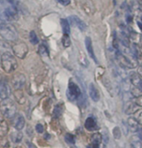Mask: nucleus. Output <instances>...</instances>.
I'll return each mask as SVG.
<instances>
[{
  "mask_svg": "<svg viewBox=\"0 0 142 148\" xmlns=\"http://www.w3.org/2000/svg\"><path fill=\"white\" fill-rule=\"evenodd\" d=\"M1 65L5 73H12L17 69L18 62L12 54L9 53H4L1 57Z\"/></svg>",
  "mask_w": 142,
  "mask_h": 148,
  "instance_id": "nucleus-1",
  "label": "nucleus"
},
{
  "mask_svg": "<svg viewBox=\"0 0 142 148\" xmlns=\"http://www.w3.org/2000/svg\"><path fill=\"white\" fill-rule=\"evenodd\" d=\"M16 110L17 108L13 100L9 98L2 100L0 103V112L5 117L7 118L14 117L16 113Z\"/></svg>",
  "mask_w": 142,
  "mask_h": 148,
  "instance_id": "nucleus-2",
  "label": "nucleus"
},
{
  "mask_svg": "<svg viewBox=\"0 0 142 148\" xmlns=\"http://www.w3.org/2000/svg\"><path fill=\"white\" fill-rule=\"evenodd\" d=\"M0 34L4 39L8 41L16 40L18 38V33L14 27L6 23H4L0 27Z\"/></svg>",
  "mask_w": 142,
  "mask_h": 148,
  "instance_id": "nucleus-3",
  "label": "nucleus"
},
{
  "mask_svg": "<svg viewBox=\"0 0 142 148\" xmlns=\"http://www.w3.org/2000/svg\"><path fill=\"white\" fill-rule=\"evenodd\" d=\"M81 92L80 88L78 87L77 84H76L72 81L69 82L68 83V89L67 92L68 95V98L70 101H73L76 99H78V97L81 96Z\"/></svg>",
  "mask_w": 142,
  "mask_h": 148,
  "instance_id": "nucleus-4",
  "label": "nucleus"
},
{
  "mask_svg": "<svg viewBox=\"0 0 142 148\" xmlns=\"http://www.w3.org/2000/svg\"><path fill=\"white\" fill-rule=\"evenodd\" d=\"M115 58H116V61L118 62L121 67L124 68V69H130V68L135 67V64H133V62L130 60L127 57H126L124 54H122L119 50L116 51Z\"/></svg>",
  "mask_w": 142,
  "mask_h": 148,
  "instance_id": "nucleus-5",
  "label": "nucleus"
},
{
  "mask_svg": "<svg viewBox=\"0 0 142 148\" xmlns=\"http://www.w3.org/2000/svg\"><path fill=\"white\" fill-rule=\"evenodd\" d=\"M13 51H14L15 56H17L19 58H24L28 52V47L24 42H18L13 46Z\"/></svg>",
  "mask_w": 142,
  "mask_h": 148,
  "instance_id": "nucleus-6",
  "label": "nucleus"
},
{
  "mask_svg": "<svg viewBox=\"0 0 142 148\" xmlns=\"http://www.w3.org/2000/svg\"><path fill=\"white\" fill-rule=\"evenodd\" d=\"M26 82V77L23 74L17 73L12 77V85L15 90L21 89Z\"/></svg>",
  "mask_w": 142,
  "mask_h": 148,
  "instance_id": "nucleus-7",
  "label": "nucleus"
},
{
  "mask_svg": "<svg viewBox=\"0 0 142 148\" xmlns=\"http://www.w3.org/2000/svg\"><path fill=\"white\" fill-rule=\"evenodd\" d=\"M130 82L135 88H138L142 92V77L140 74L131 73L130 74Z\"/></svg>",
  "mask_w": 142,
  "mask_h": 148,
  "instance_id": "nucleus-8",
  "label": "nucleus"
},
{
  "mask_svg": "<svg viewBox=\"0 0 142 148\" xmlns=\"http://www.w3.org/2000/svg\"><path fill=\"white\" fill-rule=\"evenodd\" d=\"M68 22H70L69 23L72 24L73 26L77 27L81 31H85L87 29V25L85 24V23L82 20H81L77 16H71L68 18Z\"/></svg>",
  "mask_w": 142,
  "mask_h": 148,
  "instance_id": "nucleus-9",
  "label": "nucleus"
},
{
  "mask_svg": "<svg viewBox=\"0 0 142 148\" xmlns=\"http://www.w3.org/2000/svg\"><path fill=\"white\" fill-rule=\"evenodd\" d=\"M137 111H138V108H137V105L135 103V101L129 100V101L126 102V104H125V112L126 114H135Z\"/></svg>",
  "mask_w": 142,
  "mask_h": 148,
  "instance_id": "nucleus-10",
  "label": "nucleus"
},
{
  "mask_svg": "<svg viewBox=\"0 0 142 148\" xmlns=\"http://www.w3.org/2000/svg\"><path fill=\"white\" fill-rule=\"evenodd\" d=\"M85 44H86L87 51L90 58H91L96 62H97V58H96V57L95 56L94 50H93V47H92V42H91V38H89V37H87V38H86V39H85Z\"/></svg>",
  "mask_w": 142,
  "mask_h": 148,
  "instance_id": "nucleus-11",
  "label": "nucleus"
},
{
  "mask_svg": "<svg viewBox=\"0 0 142 148\" xmlns=\"http://www.w3.org/2000/svg\"><path fill=\"white\" fill-rule=\"evenodd\" d=\"M4 15L8 20H15L18 18V11L14 7H8L4 10Z\"/></svg>",
  "mask_w": 142,
  "mask_h": 148,
  "instance_id": "nucleus-12",
  "label": "nucleus"
},
{
  "mask_svg": "<svg viewBox=\"0 0 142 148\" xmlns=\"http://www.w3.org/2000/svg\"><path fill=\"white\" fill-rule=\"evenodd\" d=\"M89 95H90L91 98L92 99V101L96 102L100 100V93H99L97 88L95 87L93 83H91L89 85Z\"/></svg>",
  "mask_w": 142,
  "mask_h": 148,
  "instance_id": "nucleus-13",
  "label": "nucleus"
},
{
  "mask_svg": "<svg viewBox=\"0 0 142 148\" xmlns=\"http://www.w3.org/2000/svg\"><path fill=\"white\" fill-rule=\"evenodd\" d=\"M11 93L10 88L8 86L6 83L1 82L0 83V97L3 100V99H7L8 98L9 95Z\"/></svg>",
  "mask_w": 142,
  "mask_h": 148,
  "instance_id": "nucleus-14",
  "label": "nucleus"
},
{
  "mask_svg": "<svg viewBox=\"0 0 142 148\" xmlns=\"http://www.w3.org/2000/svg\"><path fill=\"white\" fill-rule=\"evenodd\" d=\"M14 126L18 131H21L25 126V119L22 115H18L16 117H14Z\"/></svg>",
  "mask_w": 142,
  "mask_h": 148,
  "instance_id": "nucleus-15",
  "label": "nucleus"
},
{
  "mask_svg": "<svg viewBox=\"0 0 142 148\" xmlns=\"http://www.w3.org/2000/svg\"><path fill=\"white\" fill-rule=\"evenodd\" d=\"M14 97L16 99V101H18L20 104H23L26 101V97L24 96L23 92L21 89H18L14 91Z\"/></svg>",
  "mask_w": 142,
  "mask_h": 148,
  "instance_id": "nucleus-16",
  "label": "nucleus"
},
{
  "mask_svg": "<svg viewBox=\"0 0 142 148\" xmlns=\"http://www.w3.org/2000/svg\"><path fill=\"white\" fill-rule=\"evenodd\" d=\"M85 127L88 131H94L97 128L96 122L94 120L93 117H88L85 121Z\"/></svg>",
  "mask_w": 142,
  "mask_h": 148,
  "instance_id": "nucleus-17",
  "label": "nucleus"
},
{
  "mask_svg": "<svg viewBox=\"0 0 142 148\" xmlns=\"http://www.w3.org/2000/svg\"><path fill=\"white\" fill-rule=\"evenodd\" d=\"M8 131V126L7 121L0 117V136L3 137L4 136H6Z\"/></svg>",
  "mask_w": 142,
  "mask_h": 148,
  "instance_id": "nucleus-18",
  "label": "nucleus"
},
{
  "mask_svg": "<svg viewBox=\"0 0 142 148\" xmlns=\"http://www.w3.org/2000/svg\"><path fill=\"white\" fill-rule=\"evenodd\" d=\"M128 128H130L132 132H137L139 129V123L135 119V117H130L127 120Z\"/></svg>",
  "mask_w": 142,
  "mask_h": 148,
  "instance_id": "nucleus-19",
  "label": "nucleus"
},
{
  "mask_svg": "<svg viewBox=\"0 0 142 148\" xmlns=\"http://www.w3.org/2000/svg\"><path fill=\"white\" fill-rule=\"evenodd\" d=\"M61 26L62 31H63V34L69 35L71 31H70V23L68 19H65V18L61 19Z\"/></svg>",
  "mask_w": 142,
  "mask_h": 148,
  "instance_id": "nucleus-20",
  "label": "nucleus"
},
{
  "mask_svg": "<svg viewBox=\"0 0 142 148\" xmlns=\"http://www.w3.org/2000/svg\"><path fill=\"white\" fill-rule=\"evenodd\" d=\"M11 139H12V141L14 143H18V142H20L22 141V139H23V133L20 132L19 131H18V132H13L12 134H11Z\"/></svg>",
  "mask_w": 142,
  "mask_h": 148,
  "instance_id": "nucleus-21",
  "label": "nucleus"
},
{
  "mask_svg": "<svg viewBox=\"0 0 142 148\" xmlns=\"http://www.w3.org/2000/svg\"><path fill=\"white\" fill-rule=\"evenodd\" d=\"M102 141V135L100 133H96V134L92 135L91 136V144H94V145H100L101 142Z\"/></svg>",
  "mask_w": 142,
  "mask_h": 148,
  "instance_id": "nucleus-22",
  "label": "nucleus"
},
{
  "mask_svg": "<svg viewBox=\"0 0 142 148\" xmlns=\"http://www.w3.org/2000/svg\"><path fill=\"white\" fill-rule=\"evenodd\" d=\"M141 139L140 138H137L135 136H133L131 139H130V144L132 146L133 148H141L142 144L141 142Z\"/></svg>",
  "mask_w": 142,
  "mask_h": 148,
  "instance_id": "nucleus-23",
  "label": "nucleus"
},
{
  "mask_svg": "<svg viewBox=\"0 0 142 148\" xmlns=\"http://www.w3.org/2000/svg\"><path fill=\"white\" fill-rule=\"evenodd\" d=\"M29 39H30L31 43H33V45H36V44H38V43L39 42V39H38V36H37V34H36V33H35L34 31H32V32L30 33V35H29Z\"/></svg>",
  "mask_w": 142,
  "mask_h": 148,
  "instance_id": "nucleus-24",
  "label": "nucleus"
},
{
  "mask_svg": "<svg viewBox=\"0 0 142 148\" xmlns=\"http://www.w3.org/2000/svg\"><path fill=\"white\" fill-rule=\"evenodd\" d=\"M61 42H62V45L65 47H68L71 45V39H70V37L68 34H64L63 37H62V39H61Z\"/></svg>",
  "mask_w": 142,
  "mask_h": 148,
  "instance_id": "nucleus-25",
  "label": "nucleus"
},
{
  "mask_svg": "<svg viewBox=\"0 0 142 148\" xmlns=\"http://www.w3.org/2000/svg\"><path fill=\"white\" fill-rule=\"evenodd\" d=\"M65 141H66V142H68V144H75V142H76L74 136L69 134V133L65 135Z\"/></svg>",
  "mask_w": 142,
  "mask_h": 148,
  "instance_id": "nucleus-26",
  "label": "nucleus"
},
{
  "mask_svg": "<svg viewBox=\"0 0 142 148\" xmlns=\"http://www.w3.org/2000/svg\"><path fill=\"white\" fill-rule=\"evenodd\" d=\"M38 52L42 56H48V50H47V47L43 44H42L39 48H38Z\"/></svg>",
  "mask_w": 142,
  "mask_h": 148,
  "instance_id": "nucleus-27",
  "label": "nucleus"
},
{
  "mask_svg": "<svg viewBox=\"0 0 142 148\" xmlns=\"http://www.w3.org/2000/svg\"><path fill=\"white\" fill-rule=\"evenodd\" d=\"M135 119L139 124L142 125V110H138L135 113Z\"/></svg>",
  "mask_w": 142,
  "mask_h": 148,
  "instance_id": "nucleus-28",
  "label": "nucleus"
},
{
  "mask_svg": "<svg viewBox=\"0 0 142 148\" xmlns=\"http://www.w3.org/2000/svg\"><path fill=\"white\" fill-rule=\"evenodd\" d=\"M61 112H62V109H61V106H59V105L56 106L53 110V115L55 117H59L61 115Z\"/></svg>",
  "mask_w": 142,
  "mask_h": 148,
  "instance_id": "nucleus-29",
  "label": "nucleus"
},
{
  "mask_svg": "<svg viewBox=\"0 0 142 148\" xmlns=\"http://www.w3.org/2000/svg\"><path fill=\"white\" fill-rule=\"evenodd\" d=\"M113 135H114V137L115 139H120L121 138V136H122V132L120 130L119 127H115L113 129Z\"/></svg>",
  "mask_w": 142,
  "mask_h": 148,
  "instance_id": "nucleus-30",
  "label": "nucleus"
},
{
  "mask_svg": "<svg viewBox=\"0 0 142 148\" xmlns=\"http://www.w3.org/2000/svg\"><path fill=\"white\" fill-rule=\"evenodd\" d=\"M0 148H9V142L7 139L3 138L0 140Z\"/></svg>",
  "mask_w": 142,
  "mask_h": 148,
  "instance_id": "nucleus-31",
  "label": "nucleus"
},
{
  "mask_svg": "<svg viewBox=\"0 0 142 148\" xmlns=\"http://www.w3.org/2000/svg\"><path fill=\"white\" fill-rule=\"evenodd\" d=\"M135 103L137 105V106H139V107H142V95H140V96H138V97H136L135 98Z\"/></svg>",
  "mask_w": 142,
  "mask_h": 148,
  "instance_id": "nucleus-32",
  "label": "nucleus"
},
{
  "mask_svg": "<svg viewBox=\"0 0 142 148\" xmlns=\"http://www.w3.org/2000/svg\"><path fill=\"white\" fill-rule=\"evenodd\" d=\"M36 131L38 132V133H42L44 132V128H43V126L42 124H37L36 125Z\"/></svg>",
  "mask_w": 142,
  "mask_h": 148,
  "instance_id": "nucleus-33",
  "label": "nucleus"
},
{
  "mask_svg": "<svg viewBox=\"0 0 142 148\" xmlns=\"http://www.w3.org/2000/svg\"><path fill=\"white\" fill-rule=\"evenodd\" d=\"M60 4L63 5V6H68L70 4V0H57Z\"/></svg>",
  "mask_w": 142,
  "mask_h": 148,
  "instance_id": "nucleus-34",
  "label": "nucleus"
},
{
  "mask_svg": "<svg viewBox=\"0 0 142 148\" xmlns=\"http://www.w3.org/2000/svg\"><path fill=\"white\" fill-rule=\"evenodd\" d=\"M137 134H138V137L142 141V128L139 127V129L137 130Z\"/></svg>",
  "mask_w": 142,
  "mask_h": 148,
  "instance_id": "nucleus-35",
  "label": "nucleus"
},
{
  "mask_svg": "<svg viewBox=\"0 0 142 148\" xmlns=\"http://www.w3.org/2000/svg\"><path fill=\"white\" fill-rule=\"evenodd\" d=\"M8 1L10 3H12L14 6H17V5L18 4V3H19L18 0H8Z\"/></svg>",
  "mask_w": 142,
  "mask_h": 148,
  "instance_id": "nucleus-36",
  "label": "nucleus"
},
{
  "mask_svg": "<svg viewBox=\"0 0 142 148\" xmlns=\"http://www.w3.org/2000/svg\"><path fill=\"white\" fill-rule=\"evenodd\" d=\"M136 59H137V62L138 63L141 65V67H142V56H137L136 57Z\"/></svg>",
  "mask_w": 142,
  "mask_h": 148,
  "instance_id": "nucleus-37",
  "label": "nucleus"
},
{
  "mask_svg": "<svg viewBox=\"0 0 142 148\" xmlns=\"http://www.w3.org/2000/svg\"><path fill=\"white\" fill-rule=\"evenodd\" d=\"M87 148H99V146L98 145H94V144H90L89 146H87Z\"/></svg>",
  "mask_w": 142,
  "mask_h": 148,
  "instance_id": "nucleus-38",
  "label": "nucleus"
},
{
  "mask_svg": "<svg viewBox=\"0 0 142 148\" xmlns=\"http://www.w3.org/2000/svg\"><path fill=\"white\" fill-rule=\"evenodd\" d=\"M27 145H28V147L29 148H36V147L33 145L32 143H30V142H27Z\"/></svg>",
  "mask_w": 142,
  "mask_h": 148,
  "instance_id": "nucleus-39",
  "label": "nucleus"
},
{
  "mask_svg": "<svg viewBox=\"0 0 142 148\" xmlns=\"http://www.w3.org/2000/svg\"><path fill=\"white\" fill-rule=\"evenodd\" d=\"M4 23H4V22H3V21L2 20V18H0V27H2V26H3V24H4Z\"/></svg>",
  "mask_w": 142,
  "mask_h": 148,
  "instance_id": "nucleus-40",
  "label": "nucleus"
},
{
  "mask_svg": "<svg viewBox=\"0 0 142 148\" xmlns=\"http://www.w3.org/2000/svg\"><path fill=\"white\" fill-rule=\"evenodd\" d=\"M138 73L140 74V75L142 77V67H140V69L138 70Z\"/></svg>",
  "mask_w": 142,
  "mask_h": 148,
  "instance_id": "nucleus-41",
  "label": "nucleus"
},
{
  "mask_svg": "<svg viewBox=\"0 0 142 148\" xmlns=\"http://www.w3.org/2000/svg\"><path fill=\"white\" fill-rule=\"evenodd\" d=\"M141 53H142V46H141Z\"/></svg>",
  "mask_w": 142,
  "mask_h": 148,
  "instance_id": "nucleus-42",
  "label": "nucleus"
},
{
  "mask_svg": "<svg viewBox=\"0 0 142 148\" xmlns=\"http://www.w3.org/2000/svg\"><path fill=\"white\" fill-rule=\"evenodd\" d=\"M16 148H23V147H17Z\"/></svg>",
  "mask_w": 142,
  "mask_h": 148,
  "instance_id": "nucleus-43",
  "label": "nucleus"
}]
</instances>
